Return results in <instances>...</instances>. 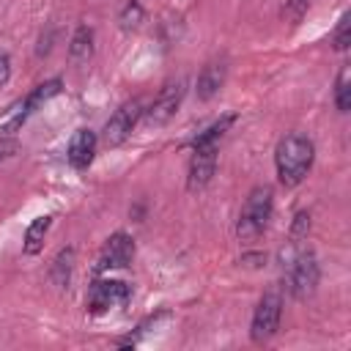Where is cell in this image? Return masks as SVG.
<instances>
[{"label":"cell","instance_id":"1","mask_svg":"<svg viewBox=\"0 0 351 351\" xmlns=\"http://www.w3.org/2000/svg\"><path fill=\"white\" fill-rule=\"evenodd\" d=\"M315 159V145L304 134H285L274 148V167L282 186H296L304 181Z\"/></svg>","mask_w":351,"mask_h":351},{"label":"cell","instance_id":"2","mask_svg":"<svg viewBox=\"0 0 351 351\" xmlns=\"http://www.w3.org/2000/svg\"><path fill=\"white\" fill-rule=\"evenodd\" d=\"M271 208H274L271 189L269 186H255L247 195L244 206H241V214H239V222H236V236L241 241H255L266 230V225L271 219Z\"/></svg>","mask_w":351,"mask_h":351},{"label":"cell","instance_id":"3","mask_svg":"<svg viewBox=\"0 0 351 351\" xmlns=\"http://www.w3.org/2000/svg\"><path fill=\"white\" fill-rule=\"evenodd\" d=\"M318 261L313 255V250H299L296 255L288 258V266H285V285L291 291V296L296 299H304L315 291L318 285Z\"/></svg>","mask_w":351,"mask_h":351},{"label":"cell","instance_id":"4","mask_svg":"<svg viewBox=\"0 0 351 351\" xmlns=\"http://www.w3.org/2000/svg\"><path fill=\"white\" fill-rule=\"evenodd\" d=\"M280 318H282V296L277 291L263 293L255 313H252V324H250L252 343H258V346L269 343L280 329Z\"/></svg>","mask_w":351,"mask_h":351},{"label":"cell","instance_id":"5","mask_svg":"<svg viewBox=\"0 0 351 351\" xmlns=\"http://www.w3.org/2000/svg\"><path fill=\"white\" fill-rule=\"evenodd\" d=\"M129 296H132V291H129L126 282H121V280H96L88 288L85 307H88V313L101 315L112 307H123L129 302Z\"/></svg>","mask_w":351,"mask_h":351},{"label":"cell","instance_id":"6","mask_svg":"<svg viewBox=\"0 0 351 351\" xmlns=\"http://www.w3.org/2000/svg\"><path fill=\"white\" fill-rule=\"evenodd\" d=\"M140 115H143V104L137 101V99H132V101H123L112 115H110V121L104 123V134H101V143L107 145V148H115V145H121L132 132H134V126H137V121H140Z\"/></svg>","mask_w":351,"mask_h":351},{"label":"cell","instance_id":"7","mask_svg":"<svg viewBox=\"0 0 351 351\" xmlns=\"http://www.w3.org/2000/svg\"><path fill=\"white\" fill-rule=\"evenodd\" d=\"M134 258V239L123 230L112 233L101 252H99V261H96V271H110V269H126Z\"/></svg>","mask_w":351,"mask_h":351},{"label":"cell","instance_id":"8","mask_svg":"<svg viewBox=\"0 0 351 351\" xmlns=\"http://www.w3.org/2000/svg\"><path fill=\"white\" fill-rule=\"evenodd\" d=\"M184 80H178V82H167L159 93H156V99L151 101V107L145 110V121L151 123V126H162V123H167L176 112H178V107H181V99H184Z\"/></svg>","mask_w":351,"mask_h":351},{"label":"cell","instance_id":"9","mask_svg":"<svg viewBox=\"0 0 351 351\" xmlns=\"http://www.w3.org/2000/svg\"><path fill=\"white\" fill-rule=\"evenodd\" d=\"M217 151H219V145H197V148H192L189 176H186L189 192H197L211 181V176L217 170Z\"/></svg>","mask_w":351,"mask_h":351},{"label":"cell","instance_id":"10","mask_svg":"<svg viewBox=\"0 0 351 351\" xmlns=\"http://www.w3.org/2000/svg\"><path fill=\"white\" fill-rule=\"evenodd\" d=\"M58 90H60V80H58V77H55V80H47V82H41L38 88H33V90L25 96V101L19 104V110L14 112V118H11V121L3 126V134H11L14 129H19V126L27 121V115H30L36 107H41L47 99H52Z\"/></svg>","mask_w":351,"mask_h":351},{"label":"cell","instance_id":"11","mask_svg":"<svg viewBox=\"0 0 351 351\" xmlns=\"http://www.w3.org/2000/svg\"><path fill=\"white\" fill-rule=\"evenodd\" d=\"M96 134L90 129H77L74 137L69 140V151H66V159L74 170H85L90 162H93V154H96Z\"/></svg>","mask_w":351,"mask_h":351},{"label":"cell","instance_id":"12","mask_svg":"<svg viewBox=\"0 0 351 351\" xmlns=\"http://www.w3.org/2000/svg\"><path fill=\"white\" fill-rule=\"evenodd\" d=\"M225 74H228V66L222 60H211L203 66V71L197 74V99L200 101H208L219 93V88L225 85Z\"/></svg>","mask_w":351,"mask_h":351},{"label":"cell","instance_id":"13","mask_svg":"<svg viewBox=\"0 0 351 351\" xmlns=\"http://www.w3.org/2000/svg\"><path fill=\"white\" fill-rule=\"evenodd\" d=\"M52 214H44V217H36L30 225H27V230H25V241H22V252L25 255H38L41 252V247H44V239H47V233H49V228H52Z\"/></svg>","mask_w":351,"mask_h":351},{"label":"cell","instance_id":"14","mask_svg":"<svg viewBox=\"0 0 351 351\" xmlns=\"http://www.w3.org/2000/svg\"><path fill=\"white\" fill-rule=\"evenodd\" d=\"M93 55V30L88 25H80L71 36V44H69V58L74 63H88V58Z\"/></svg>","mask_w":351,"mask_h":351},{"label":"cell","instance_id":"15","mask_svg":"<svg viewBox=\"0 0 351 351\" xmlns=\"http://www.w3.org/2000/svg\"><path fill=\"white\" fill-rule=\"evenodd\" d=\"M236 121V115H222L219 121H214L208 129H203L200 134H195L192 140H189V145L192 148H197V145H219V140H222V134L230 129V123Z\"/></svg>","mask_w":351,"mask_h":351},{"label":"cell","instance_id":"16","mask_svg":"<svg viewBox=\"0 0 351 351\" xmlns=\"http://www.w3.org/2000/svg\"><path fill=\"white\" fill-rule=\"evenodd\" d=\"M71 263H74V250L66 247L58 252V258L52 261V269H49V277L55 285H66L69 277H71Z\"/></svg>","mask_w":351,"mask_h":351},{"label":"cell","instance_id":"17","mask_svg":"<svg viewBox=\"0 0 351 351\" xmlns=\"http://www.w3.org/2000/svg\"><path fill=\"white\" fill-rule=\"evenodd\" d=\"M335 107L337 112H348L351 107V82H348V66L340 69L337 82H335Z\"/></svg>","mask_w":351,"mask_h":351},{"label":"cell","instance_id":"18","mask_svg":"<svg viewBox=\"0 0 351 351\" xmlns=\"http://www.w3.org/2000/svg\"><path fill=\"white\" fill-rule=\"evenodd\" d=\"M307 8H310V0H285L282 8H280V16H282V22H288V25H299V22L304 19Z\"/></svg>","mask_w":351,"mask_h":351},{"label":"cell","instance_id":"19","mask_svg":"<svg viewBox=\"0 0 351 351\" xmlns=\"http://www.w3.org/2000/svg\"><path fill=\"white\" fill-rule=\"evenodd\" d=\"M143 22V5L137 0H126L123 11H121V27L123 30H134Z\"/></svg>","mask_w":351,"mask_h":351},{"label":"cell","instance_id":"20","mask_svg":"<svg viewBox=\"0 0 351 351\" xmlns=\"http://www.w3.org/2000/svg\"><path fill=\"white\" fill-rule=\"evenodd\" d=\"M332 44H335V49H340V52L348 49V44H351V36H348V14L340 16L337 30H335V36H332Z\"/></svg>","mask_w":351,"mask_h":351},{"label":"cell","instance_id":"21","mask_svg":"<svg viewBox=\"0 0 351 351\" xmlns=\"http://www.w3.org/2000/svg\"><path fill=\"white\" fill-rule=\"evenodd\" d=\"M16 151H19V143H16L11 134H0V162L11 159Z\"/></svg>","mask_w":351,"mask_h":351},{"label":"cell","instance_id":"22","mask_svg":"<svg viewBox=\"0 0 351 351\" xmlns=\"http://www.w3.org/2000/svg\"><path fill=\"white\" fill-rule=\"evenodd\" d=\"M307 228H310V214L307 211H299L296 214V222H293V239H302L307 233Z\"/></svg>","mask_w":351,"mask_h":351},{"label":"cell","instance_id":"23","mask_svg":"<svg viewBox=\"0 0 351 351\" xmlns=\"http://www.w3.org/2000/svg\"><path fill=\"white\" fill-rule=\"evenodd\" d=\"M8 77H11V58L5 52H0V88L8 82Z\"/></svg>","mask_w":351,"mask_h":351}]
</instances>
